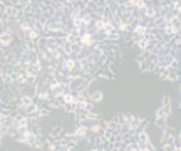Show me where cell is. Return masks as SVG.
<instances>
[{
  "label": "cell",
  "mask_w": 181,
  "mask_h": 151,
  "mask_svg": "<svg viewBox=\"0 0 181 151\" xmlns=\"http://www.w3.org/2000/svg\"><path fill=\"white\" fill-rule=\"evenodd\" d=\"M81 42L84 44V46H90V44H92V37H90L89 34H84L81 37Z\"/></svg>",
  "instance_id": "6da1fadb"
},
{
  "label": "cell",
  "mask_w": 181,
  "mask_h": 151,
  "mask_svg": "<svg viewBox=\"0 0 181 151\" xmlns=\"http://www.w3.org/2000/svg\"><path fill=\"white\" fill-rule=\"evenodd\" d=\"M90 97H92V101H96V103L97 101H102V92H94Z\"/></svg>",
  "instance_id": "7a4b0ae2"
}]
</instances>
